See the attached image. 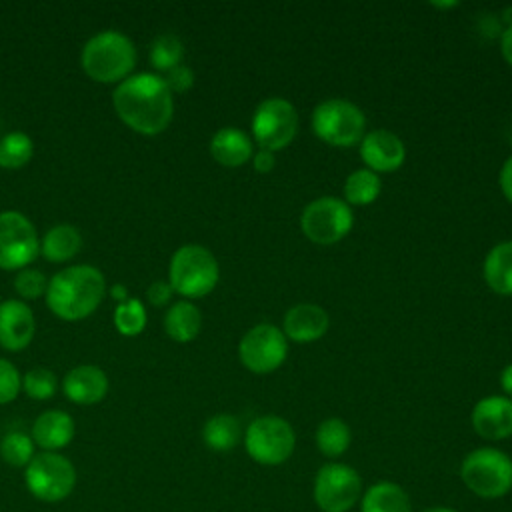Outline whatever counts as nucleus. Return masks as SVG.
Segmentation results:
<instances>
[{
	"label": "nucleus",
	"instance_id": "aec40b11",
	"mask_svg": "<svg viewBox=\"0 0 512 512\" xmlns=\"http://www.w3.org/2000/svg\"><path fill=\"white\" fill-rule=\"evenodd\" d=\"M210 154L218 164L226 168H238L254 156V144L250 136L240 128L226 126L212 136Z\"/></svg>",
	"mask_w": 512,
	"mask_h": 512
},
{
	"label": "nucleus",
	"instance_id": "412c9836",
	"mask_svg": "<svg viewBox=\"0 0 512 512\" xmlns=\"http://www.w3.org/2000/svg\"><path fill=\"white\" fill-rule=\"evenodd\" d=\"M82 248V234L72 224H54L40 238V254L52 264H64L72 260Z\"/></svg>",
	"mask_w": 512,
	"mask_h": 512
},
{
	"label": "nucleus",
	"instance_id": "72a5a7b5",
	"mask_svg": "<svg viewBox=\"0 0 512 512\" xmlns=\"http://www.w3.org/2000/svg\"><path fill=\"white\" fill-rule=\"evenodd\" d=\"M22 390V376L18 368L6 360L0 358V404H10L16 400V396Z\"/></svg>",
	"mask_w": 512,
	"mask_h": 512
},
{
	"label": "nucleus",
	"instance_id": "2eb2a0df",
	"mask_svg": "<svg viewBox=\"0 0 512 512\" xmlns=\"http://www.w3.org/2000/svg\"><path fill=\"white\" fill-rule=\"evenodd\" d=\"M360 158L366 168L380 172H394L404 164L406 148L404 142L390 130H372L360 140Z\"/></svg>",
	"mask_w": 512,
	"mask_h": 512
},
{
	"label": "nucleus",
	"instance_id": "f257e3e1",
	"mask_svg": "<svg viewBox=\"0 0 512 512\" xmlns=\"http://www.w3.org/2000/svg\"><path fill=\"white\" fill-rule=\"evenodd\" d=\"M112 106L118 118L136 134L156 136L164 132L174 116V96L160 74L140 72L122 80Z\"/></svg>",
	"mask_w": 512,
	"mask_h": 512
},
{
	"label": "nucleus",
	"instance_id": "9d476101",
	"mask_svg": "<svg viewBox=\"0 0 512 512\" xmlns=\"http://www.w3.org/2000/svg\"><path fill=\"white\" fill-rule=\"evenodd\" d=\"M250 128L254 142L262 150H282L298 132L296 108L284 98H266L256 106Z\"/></svg>",
	"mask_w": 512,
	"mask_h": 512
},
{
	"label": "nucleus",
	"instance_id": "9b49d317",
	"mask_svg": "<svg viewBox=\"0 0 512 512\" xmlns=\"http://www.w3.org/2000/svg\"><path fill=\"white\" fill-rule=\"evenodd\" d=\"M312 492L322 512H348L362 498V478L348 464L328 462L318 470Z\"/></svg>",
	"mask_w": 512,
	"mask_h": 512
},
{
	"label": "nucleus",
	"instance_id": "f8f14e48",
	"mask_svg": "<svg viewBox=\"0 0 512 512\" xmlns=\"http://www.w3.org/2000/svg\"><path fill=\"white\" fill-rule=\"evenodd\" d=\"M40 254L34 224L16 210L0 212V270L28 268Z\"/></svg>",
	"mask_w": 512,
	"mask_h": 512
},
{
	"label": "nucleus",
	"instance_id": "473e14b6",
	"mask_svg": "<svg viewBox=\"0 0 512 512\" xmlns=\"http://www.w3.org/2000/svg\"><path fill=\"white\" fill-rule=\"evenodd\" d=\"M12 284L22 300H36L46 294L48 278L36 268H22L16 272Z\"/></svg>",
	"mask_w": 512,
	"mask_h": 512
},
{
	"label": "nucleus",
	"instance_id": "c9c22d12",
	"mask_svg": "<svg viewBox=\"0 0 512 512\" xmlns=\"http://www.w3.org/2000/svg\"><path fill=\"white\" fill-rule=\"evenodd\" d=\"M174 296V290L172 286L168 284V280H154L148 290H146V300L148 304H152L154 308H162L166 304H170Z\"/></svg>",
	"mask_w": 512,
	"mask_h": 512
},
{
	"label": "nucleus",
	"instance_id": "c85d7f7f",
	"mask_svg": "<svg viewBox=\"0 0 512 512\" xmlns=\"http://www.w3.org/2000/svg\"><path fill=\"white\" fill-rule=\"evenodd\" d=\"M150 64L154 70L158 72H168L176 66L182 64V58H184V44L182 40L172 34V32H164L160 36H156L150 44Z\"/></svg>",
	"mask_w": 512,
	"mask_h": 512
},
{
	"label": "nucleus",
	"instance_id": "a211bd4d",
	"mask_svg": "<svg viewBox=\"0 0 512 512\" xmlns=\"http://www.w3.org/2000/svg\"><path fill=\"white\" fill-rule=\"evenodd\" d=\"M328 326H330V318L322 306L302 302V304L292 306L286 312L284 322H282V332H284L286 340H292L298 344H308V342L322 338L326 334Z\"/></svg>",
	"mask_w": 512,
	"mask_h": 512
},
{
	"label": "nucleus",
	"instance_id": "c756f323",
	"mask_svg": "<svg viewBox=\"0 0 512 512\" xmlns=\"http://www.w3.org/2000/svg\"><path fill=\"white\" fill-rule=\"evenodd\" d=\"M34 448H36V444H34L32 436L18 432V430L4 434L0 440L2 460L14 468H26L30 464V460L36 456Z\"/></svg>",
	"mask_w": 512,
	"mask_h": 512
},
{
	"label": "nucleus",
	"instance_id": "20e7f679",
	"mask_svg": "<svg viewBox=\"0 0 512 512\" xmlns=\"http://www.w3.org/2000/svg\"><path fill=\"white\" fill-rule=\"evenodd\" d=\"M220 278V266L214 254L200 244L180 246L168 264V284L184 298H202L210 294Z\"/></svg>",
	"mask_w": 512,
	"mask_h": 512
},
{
	"label": "nucleus",
	"instance_id": "58836bf2",
	"mask_svg": "<svg viewBox=\"0 0 512 512\" xmlns=\"http://www.w3.org/2000/svg\"><path fill=\"white\" fill-rule=\"evenodd\" d=\"M500 52L502 58L512 66V24H508L500 34Z\"/></svg>",
	"mask_w": 512,
	"mask_h": 512
},
{
	"label": "nucleus",
	"instance_id": "f704fd0d",
	"mask_svg": "<svg viewBox=\"0 0 512 512\" xmlns=\"http://www.w3.org/2000/svg\"><path fill=\"white\" fill-rule=\"evenodd\" d=\"M162 78H164V82L168 84V88H170L172 94H174V92H178V94L188 92V90L194 86V72H192L186 64H180V66L168 70Z\"/></svg>",
	"mask_w": 512,
	"mask_h": 512
},
{
	"label": "nucleus",
	"instance_id": "393cba45",
	"mask_svg": "<svg viewBox=\"0 0 512 512\" xmlns=\"http://www.w3.org/2000/svg\"><path fill=\"white\" fill-rule=\"evenodd\" d=\"M242 438V428L236 416L232 414H216L208 418L202 426V440L214 452L232 450Z\"/></svg>",
	"mask_w": 512,
	"mask_h": 512
},
{
	"label": "nucleus",
	"instance_id": "f3484780",
	"mask_svg": "<svg viewBox=\"0 0 512 512\" xmlns=\"http://www.w3.org/2000/svg\"><path fill=\"white\" fill-rule=\"evenodd\" d=\"M108 376L96 364H80L70 368L62 380L64 396L80 406H92L108 394Z\"/></svg>",
	"mask_w": 512,
	"mask_h": 512
},
{
	"label": "nucleus",
	"instance_id": "a878e982",
	"mask_svg": "<svg viewBox=\"0 0 512 512\" xmlns=\"http://www.w3.org/2000/svg\"><path fill=\"white\" fill-rule=\"evenodd\" d=\"M352 440L350 426L340 418H326L316 428V446L326 458L342 456Z\"/></svg>",
	"mask_w": 512,
	"mask_h": 512
},
{
	"label": "nucleus",
	"instance_id": "6ab92c4d",
	"mask_svg": "<svg viewBox=\"0 0 512 512\" xmlns=\"http://www.w3.org/2000/svg\"><path fill=\"white\" fill-rule=\"evenodd\" d=\"M76 434L74 418L58 408L44 410L32 424V440L42 452H58L66 448Z\"/></svg>",
	"mask_w": 512,
	"mask_h": 512
},
{
	"label": "nucleus",
	"instance_id": "a19ab883",
	"mask_svg": "<svg viewBox=\"0 0 512 512\" xmlns=\"http://www.w3.org/2000/svg\"><path fill=\"white\" fill-rule=\"evenodd\" d=\"M110 296H112V298H114L118 304L130 298V296H128V290H126L122 284H114V286L110 288Z\"/></svg>",
	"mask_w": 512,
	"mask_h": 512
},
{
	"label": "nucleus",
	"instance_id": "79ce46f5",
	"mask_svg": "<svg viewBox=\"0 0 512 512\" xmlns=\"http://www.w3.org/2000/svg\"><path fill=\"white\" fill-rule=\"evenodd\" d=\"M422 512H456V510L446 508V506H434V508H426V510H422Z\"/></svg>",
	"mask_w": 512,
	"mask_h": 512
},
{
	"label": "nucleus",
	"instance_id": "7ed1b4c3",
	"mask_svg": "<svg viewBox=\"0 0 512 512\" xmlns=\"http://www.w3.org/2000/svg\"><path fill=\"white\" fill-rule=\"evenodd\" d=\"M84 74L100 84H120L136 66L134 42L118 30H102L86 40L80 52Z\"/></svg>",
	"mask_w": 512,
	"mask_h": 512
},
{
	"label": "nucleus",
	"instance_id": "bb28decb",
	"mask_svg": "<svg viewBox=\"0 0 512 512\" xmlns=\"http://www.w3.org/2000/svg\"><path fill=\"white\" fill-rule=\"evenodd\" d=\"M380 176L368 168L354 170L344 182V202L348 206L372 204L380 194Z\"/></svg>",
	"mask_w": 512,
	"mask_h": 512
},
{
	"label": "nucleus",
	"instance_id": "e433bc0d",
	"mask_svg": "<svg viewBox=\"0 0 512 512\" xmlns=\"http://www.w3.org/2000/svg\"><path fill=\"white\" fill-rule=\"evenodd\" d=\"M252 164H254V170L260 172V174H268L274 170L276 166V158H274V152L270 150H258L254 156H252Z\"/></svg>",
	"mask_w": 512,
	"mask_h": 512
},
{
	"label": "nucleus",
	"instance_id": "dca6fc26",
	"mask_svg": "<svg viewBox=\"0 0 512 512\" xmlns=\"http://www.w3.org/2000/svg\"><path fill=\"white\" fill-rule=\"evenodd\" d=\"M472 428L484 440L512 436V400L508 396H486L472 408Z\"/></svg>",
	"mask_w": 512,
	"mask_h": 512
},
{
	"label": "nucleus",
	"instance_id": "4be33fe9",
	"mask_svg": "<svg viewBox=\"0 0 512 512\" xmlns=\"http://www.w3.org/2000/svg\"><path fill=\"white\" fill-rule=\"evenodd\" d=\"M202 328V312L190 300H178L170 304L164 314V330L170 340L186 344L192 342Z\"/></svg>",
	"mask_w": 512,
	"mask_h": 512
},
{
	"label": "nucleus",
	"instance_id": "4468645a",
	"mask_svg": "<svg viewBox=\"0 0 512 512\" xmlns=\"http://www.w3.org/2000/svg\"><path fill=\"white\" fill-rule=\"evenodd\" d=\"M36 332V320L32 308L18 298L0 302V346L8 352H20L28 348Z\"/></svg>",
	"mask_w": 512,
	"mask_h": 512
},
{
	"label": "nucleus",
	"instance_id": "cd10ccee",
	"mask_svg": "<svg viewBox=\"0 0 512 512\" xmlns=\"http://www.w3.org/2000/svg\"><path fill=\"white\" fill-rule=\"evenodd\" d=\"M34 156V142L26 132L14 130L0 138V166L16 170L26 166Z\"/></svg>",
	"mask_w": 512,
	"mask_h": 512
},
{
	"label": "nucleus",
	"instance_id": "39448f33",
	"mask_svg": "<svg viewBox=\"0 0 512 512\" xmlns=\"http://www.w3.org/2000/svg\"><path fill=\"white\" fill-rule=\"evenodd\" d=\"M460 478L480 498H502L512 490V460L498 448H476L464 456Z\"/></svg>",
	"mask_w": 512,
	"mask_h": 512
},
{
	"label": "nucleus",
	"instance_id": "1a4fd4ad",
	"mask_svg": "<svg viewBox=\"0 0 512 512\" xmlns=\"http://www.w3.org/2000/svg\"><path fill=\"white\" fill-rule=\"evenodd\" d=\"M352 224V208L334 196H322L308 202L300 216L304 236L322 246L340 242L352 230Z\"/></svg>",
	"mask_w": 512,
	"mask_h": 512
},
{
	"label": "nucleus",
	"instance_id": "5701e85b",
	"mask_svg": "<svg viewBox=\"0 0 512 512\" xmlns=\"http://www.w3.org/2000/svg\"><path fill=\"white\" fill-rule=\"evenodd\" d=\"M482 274L490 290L512 296V240L496 244L484 258Z\"/></svg>",
	"mask_w": 512,
	"mask_h": 512
},
{
	"label": "nucleus",
	"instance_id": "4c0bfd02",
	"mask_svg": "<svg viewBox=\"0 0 512 512\" xmlns=\"http://www.w3.org/2000/svg\"><path fill=\"white\" fill-rule=\"evenodd\" d=\"M498 184H500L504 198L512 204V156L502 164L500 174H498Z\"/></svg>",
	"mask_w": 512,
	"mask_h": 512
},
{
	"label": "nucleus",
	"instance_id": "b1692460",
	"mask_svg": "<svg viewBox=\"0 0 512 512\" xmlns=\"http://www.w3.org/2000/svg\"><path fill=\"white\" fill-rule=\"evenodd\" d=\"M360 512H410V498L394 482H376L362 492Z\"/></svg>",
	"mask_w": 512,
	"mask_h": 512
},
{
	"label": "nucleus",
	"instance_id": "6e6552de",
	"mask_svg": "<svg viewBox=\"0 0 512 512\" xmlns=\"http://www.w3.org/2000/svg\"><path fill=\"white\" fill-rule=\"evenodd\" d=\"M296 446L292 426L274 414L254 418L244 432V448L248 456L264 466H278L286 462Z\"/></svg>",
	"mask_w": 512,
	"mask_h": 512
},
{
	"label": "nucleus",
	"instance_id": "0eeeda50",
	"mask_svg": "<svg viewBox=\"0 0 512 512\" xmlns=\"http://www.w3.org/2000/svg\"><path fill=\"white\" fill-rule=\"evenodd\" d=\"M310 124L322 142L338 148L358 144L366 130L364 112L342 98H328L320 102L312 112Z\"/></svg>",
	"mask_w": 512,
	"mask_h": 512
},
{
	"label": "nucleus",
	"instance_id": "ea45409f",
	"mask_svg": "<svg viewBox=\"0 0 512 512\" xmlns=\"http://www.w3.org/2000/svg\"><path fill=\"white\" fill-rule=\"evenodd\" d=\"M500 388L512 400V362L500 372Z\"/></svg>",
	"mask_w": 512,
	"mask_h": 512
},
{
	"label": "nucleus",
	"instance_id": "2f4dec72",
	"mask_svg": "<svg viewBox=\"0 0 512 512\" xmlns=\"http://www.w3.org/2000/svg\"><path fill=\"white\" fill-rule=\"evenodd\" d=\"M56 388H58L56 374L48 368L36 366L22 376V390L32 400H48L56 394Z\"/></svg>",
	"mask_w": 512,
	"mask_h": 512
},
{
	"label": "nucleus",
	"instance_id": "f03ea898",
	"mask_svg": "<svg viewBox=\"0 0 512 512\" xmlns=\"http://www.w3.org/2000/svg\"><path fill=\"white\" fill-rule=\"evenodd\" d=\"M104 294V274L96 266L74 264L48 280L44 296L46 306L54 316L66 322H78L96 312Z\"/></svg>",
	"mask_w": 512,
	"mask_h": 512
},
{
	"label": "nucleus",
	"instance_id": "7c9ffc66",
	"mask_svg": "<svg viewBox=\"0 0 512 512\" xmlns=\"http://www.w3.org/2000/svg\"><path fill=\"white\" fill-rule=\"evenodd\" d=\"M112 320L122 336H138L146 328V308L140 298L130 296L128 300L116 304Z\"/></svg>",
	"mask_w": 512,
	"mask_h": 512
},
{
	"label": "nucleus",
	"instance_id": "ddd939ff",
	"mask_svg": "<svg viewBox=\"0 0 512 512\" xmlns=\"http://www.w3.org/2000/svg\"><path fill=\"white\" fill-rule=\"evenodd\" d=\"M238 356L250 372L270 374L284 364L288 356V340L278 326L268 322L256 324L242 336Z\"/></svg>",
	"mask_w": 512,
	"mask_h": 512
},
{
	"label": "nucleus",
	"instance_id": "423d86ee",
	"mask_svg": "<svg viewBox=\"0 0 512 512\" xmlns=\"http://www.w3.org/2000/svg\"><path fill=\"white\" fill-rule=\"evenodd\" d=\"M76 468L60 452H40L24 468V484L28 492L46 504L66 500L76 488Z\"/></svg>",
	"mask_w": 512,
	"mask_h": 512
}]
</instances>
